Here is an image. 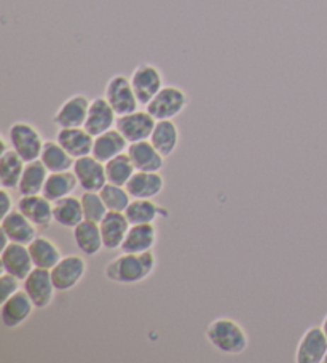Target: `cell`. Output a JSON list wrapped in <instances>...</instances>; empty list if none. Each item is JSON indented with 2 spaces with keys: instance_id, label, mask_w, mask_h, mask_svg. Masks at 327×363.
<instances>
[{
  "instance_id": "ffe728a7",
  "label": "cell",
  "mask_w": 327,
  "mask_h": 363,
  "mask_svg": "<svg viewBox=\"0 0 327 363\" xmlns=\"http://www.w3.org/2000/svg\"><path fill=\"white\" fill-rule=\"evenodd\" d=\"M165 186L161 172H136L125 187L133 199H156L165 191Z\"/></svg>"
},
{
  "instance_id": "74e56055",
  "label": "cell",
  "mask_w": 327,
  "mask_h": 363,
  "mask_svg": "<svg viewBox=\"0 0 327 363\" xmlns=\"http://www.w3.org/2000/svg\"><path fill=\"white\" fill-rule=\"evenodd\" d=\"M321 327H323V330H324V333H326V336H327V314H326V317H324V320H323V323H321Z\"/></svg>"
},
{
  "instance_id": "7c38bea8",
  "label": "cell",
  "mask_w": 327,
  "mask_h": 363,
  "mask_svg": "<svg viewBox=\"0 0 327 363\" xmlns=\"http://www.w3.org/2000/svg\"><path fill=\"white\" fill-rule=\"evenodd\" d=\"M91 99L84 93H75L62 103L53 116V123L58 128H75L84 127L86 122L88 109H90Z\"/></svg>"
},
{
  "instance_id": "603a6c76",
  "label": "cell",
  "mask_w": 327,
  "mask_h": 363,
  "mask_svg": "<svg viewBox=\"0 0 327 363\" xmlns=\"http://www.w3.org/2000/svg\"><path fill=\"white\" fill-rule=\"evenodd\" d=\"M128 147L130 143L127 138H125L117 128H112L103 135L94 136L91 154L98 160L103 162V164H105V162L117 157V155L127 152Z\"/></svg>"
},
{
  "instance_id": "4dcf8cb0",
  "label": "cell",
  "mask_w": 327,
  "mask_h": 363,
  "mask_svg": "<svg viewBox=\"0 0 327 363\" xmlns=\"http://www.w3.org/2000/svg\"><path fill=\"white\" fill-rule=\"evenodd\" d=\"M48 174V168L42 164L40 159L28 162L20 181V186H18V192L21 196H37V194H42Z\"/></svg>"
},
{
  "instance_id": "d6a6232c",
  "label": "cell",
  "mask_w": 327,
  "mask_h": 363,
  "mask_svg": "<svg viewBox=\"0 0 327 363\" xmlns=\"http://www.w3.org/2000/svg\"><path fill=\"white\" fill-rule=\"evenodd\" d=\"M134 173H136V167L128 155V152H123L120 155H117V157L110 159L109 162H105L107 181L112 184L127 186L128 181Z\"/></svg>"
},
{
  "instance_id": "5b68a950",
  "label": "cell",
  "mask_w": 327,
  "mask_h": 363,
  "mask_svg": "<svg viewBox=\"0 0 327 363\" xmlns=\"http://www.w3.org/2000/svg\"><path fill=\"white\" fill-rule=\"evenodd\" d=\"M104 96L110 103L117 116H125L130 112L139 109V99H137L130 77L125 74H115L109 79L105 85Z\"/></svg>"
},
{
  "instance_id": "7402d4cb",
  "label": "cell",
  "mask_w": 327,
  "mask_h": 363,
  "mask_svg": "<svg viewBox=\"0 0 327 363\" xmlns=\"http://www.w3.org/2000/svg\"><path fill=\"white\" fill-rule=\"evenodd\" d=\"M159 242L155 224H131L120 248L122 253H146L154 250Z\"/></svg>"
},
{
  "instance_id": "484cf974",
  "label": "cell",
  "mask_w": 327,
  "mask_h": 363,
  "mask_svg": "<svg viewBox=\"0 0 327 363\" xmlns=\"http://www.w3.org/2000/svg\"><path fill=\"white\" fill-rule=\"evenodd\" d=\"M125 215L131 224H155L160 218L168 216V210L154 199H133Z\"/></svg>"
},
{
  "instance_id": "30bf717a",
  "label": "cell",
  "mask_w": 327,
  "mask_h": 363,
  "mask_svg": "<svg viewBox=\"0 0 327 363\" xmlns=\"http://www.w3.org/2000/svg\"><path fill=\"white\" fill-rule=\"evenodd\" d=\"M155 117L147 109H137L130 114L118 116L115 128L127 138L128 143L150 140L155 128Z\"/></svg>"
},
{
  "instance_id": "e0dca14e",
  "label": "cell",
  "mask_w": 327,
  "mask_h": 363,
  "mask_svg": "<svg viewBox=\"0 0 327 363\" xmlns=\"http://www.w3.org/2000/svg\"><path fill=\"white\" fill-rule=\"evenodd\" d=\"M16 208L20 210L29 221H33L39 229H47L54 221L53 202L43 194L37 196H21Z\"/></svg>"
},
{
  "instance_id": "5bb4252c",
  "label": "cell",
  "mask_w": 327,
  "mask_h": 363,
  "mask_svg": "<svg viewBox=\"0 0 327 363\" xmlns=\"http://www.w3.org/2000/svg\"><path fill=\"white\" fill-rule=\"evenodd\" d=\"M0 261H2V271L15 275L20 280H24L28 275L33 272L35 267L33 258H30L29 247L24 245V243H16V242H7L2 250V256H0Z\"/></svg>"
},
{
  "instance_id": "8d00e7d4",
  "label": "cell",
  "mask_w": 327,
  "mask_h": 363,
  "mask_svg": "<svg viewBox=\"0 0 327 363\" xmlns=\"http://www.w3.org/2000/svg\"><path fill=\"white\" fill-rule=\"evenodd\" d=\"M13 210V197L10 196V189H4L2 187V216L8 215Z\"/></svg>"
},
{
  "instance_id": "e575fe53",
  "label": "cell",
  "mask_w": 327,
  "mask_h": 363,
  "mask_svg": "<svg viewBox=\"0 0 327 363\" xmlns=\"http://www.w3.org/2000/svg\"><path fill=\"white\" fill-rule=\"evenodd\" d=\"M80 200H81V206H84L85 220L88 221L101 223L104 220L107 213H109L99 192H84L81 194Z\"/></svg>"
},
{
  "instance_id": "d6986e66",
  "label": "cell",
  "mask_w": 327,
  "mask_h": 363,
  "mask_svg": "<svg viewBox=\"0 0 327 363\" xmlns=\"http://www.w3.org/2000/svg\"><path fill=\"white\" fill-rule=\"evenodd\" d=\"M101 234H103L104 248L107 250H120L125 237L128 234L131 226L127 215L122 211H109L104 216V220L99 223Z\"/></svg>"
},
{
  "instance_id": "9c48e42d",
  "label": "cell",
  "mask_w": 327,
  "mask_h": 363,
  "mask_svg": "<svg viewBox=\"0 0 327 363\" xmlns=\"http://www.w3.org/2000/svg\"><path fill=\"white\" fill-rule=\"evenodd\" d=\"M72 172L79 181V187L84 192H99L109 183L105 174V164L98 160L93 154L75 159Z\"/></svg>"
},
{
  "instance_id": "9a60e30c",
  "label": "cell",
  "mask_w": 327,
  "mask_h": 363,
  "mask_svg": "<svg viewBox=\"0 0 327 363\" xmlns=\"http://www.w3.org/2000/svg\"><path fill=\"white\" fill-rule=\"evenodd\" d=\"M0 228H2L4 237L7 242L24 243V245H29L39 235V228L33 221H29L18 208L2 216Z\"/></svg>"
},
{
  "instance_id": "cb8c5ba5",
  "label": "cell",
  "mask_w": 327,
  "mask_h": 363,
  "mask_svg": "<svg viewBox=\"0 0 327 363\" xmlns=\"http://www.w3.org/2000/svg\"><path fill=\"white\" fill-rule=\"evenodd\" d=\"M72 237L79 252L85 256H96L104 248L99 223L84 220L77 228L72 229Z\"/></svg>"
},
{
  "instance_id": "d4e9b609",
  "label": "cell",
  "mask_w": 327,
  "mask_h": 363,
  "mask_svg": "<svg viewBox=\"0 0 327 363\" xmlns=\"http://www.w3.org/2000/svg\"><path fill=\"white\" fill-rule=\"evenodd\" d=\"M28 162L13 147L0 152V186L4 189H18Z\"/></svg>"
},
{
  "instance_id": "ac0fdd59",
  "label": "cell",
  "mask_w": 327,
  "mask_h": 363,
  "mask_svg": "<svg viewBox=\"0 0 327 363\" xmlns=\"http://www.w3.org/2000/svg\"><path fill=\"white\" fill-rule=\"evenodd\" d=\"M127 152L133 160L136 172H161L166 165V157L150 140L131 143Z\"/></svg>"
},
{
  "instance_id": "52a82bcc",
  "label": "cell",
  "mask_w": 327,
  "mask_h": 363,
  "mask_svg": "<svg viewBox=\"0 0 327 363\" xmlns=\"http://www.w3.org/2000/svg\"><path fill=\"white\" fill-rule=\"evenodd\" d=\"M23 290L33 299L35 309H47L53 304L56 290L50 269L34 267L26 279L23 280Z\"/></svg>"
},
{
  "instance_id": "44dd1931",
  "label": "cell",
  "mask_w": 327,
  "mask_h": 363,
  "mask_svg": "<svg viewBox=\"0 0 327 363\" xmlns=\"http://www.w3.org/2000/svg\"><path fill=\"white\" fill-rule=\"evenodd\" d=\"M56 141H58L74 159H80L93 152L94 136L85 127L59 128L58 133H56Z\"/></svg>"
},
{
  "instance_id": "8fae6325",
  "label": "cell",
  "mask_w": 327,
  "mask_h": 363,
  "mask_svg": "<svg viewBox=\"0 0 327 363\" xmlns=\"http://www.w3.org/2000/svg\"><path fill=\"white\" fill-rule=\"evenodd\" d=\"M327 354V336L323 327L313 325L302 335L295 349L294 360L297 363H323Z\"/></svg>"
},
{
  "instance_id": "f546056e",
  "label": "cell",
  "mask_w": 327,
  "mask_h": 363,
  "mask_svg": "<svg viewBox=\"0 0 327 363\" xmlns=\"http://www.w3.org/2000/svg\"><path fill=\"white\" fill-rule=\"evenodd\" d=\"M77 187H79V181L72 170L56 172V173L48 174L47 183H45V187H43L42 194L48 200L56 202V200L74 196V192L77 191Z\"/></svg>"
},
{
  "instance_id": "d590c367",
  "label": "cell",
  "mask_w": 327,
  "mask_h": 363,
  "mask_svg": "<svg viewBox=\"0 0 327 363\" xmlns=\"http://www.w3.org/2000/svg\"><path fill=\"white\" fill-rule=\"evenodd\" d=\"M21 281L23 280L15 277V275L2 271V275H0V285H2V301L4 299L10 298L11 295H15L16 291H20Z\"/></svg>"
},
{
  "instance_id": "f1b7e54d",
  "label": "cell",
  "mask_w": 327,
  "mask_h": 363,
  "mask_svg": "<svg viewBox=\"0 0 327 363\" xmlns=\"http://www.w3.org/2000/svg\"><path fill=\"white\" fill-rule=\"evenodd\" d=\"M28 247L35 267L50 269V271H52L62 258L59 247L45 235H37Z\"/></svg>"
},
{
  "instance_id": "7a4b0ae2",
  "label": "cell",
  "mask_w": 327,
  "mask_h": 363,
  "mask_svg": "<svg viewBox=\"0 0 327 363\" xmlns=\"http://www.w3.org/2000/svg\"><path fill=\"white\" fill-rule=\"evenodd\" d=\"M206 340L225 355H240L249 347V336L241 323L230 317H217L206 328Z\"/></svg>"
},
{
  "instance_id": "2e32d148",
  "label": "cell",
  "mask_w": 327,
  "mask_h": 363,
  "mask_svg": "<svg viewBox=\"0 0 327 363\" xmlns=\"http://www.w3.org/2000/svg\"><path fill=\"white\" fill-rule=\"evenodd\" d=\"M117 118V112L112 108L110 103L107 101L105 96H96L91 99L84 127L90 131L93 136H98L112 128H115Z\"/></svg>"
},
{
  "instance_id": "4316f807",
  "label": "cell",
  "mask_w": 327,
  "mask_h": 363,
  "mask_svg": "<svg viewBox=\"0 0 327 363\" xmlns=\"http://www.w3.org/2000/svg\"><path fill=\"white\" fill-rule=\"evenodd\" d=\"M150 141L166 159L171 157L180 143L179 127L174 121H156Z\"/></svg>"
},
{
  "instance_id": "3957f363",
  "label": "cell",
  "mask_w": 327,
  "mask_h": 363,
  "mask_svg": "<svg viewBox=\"0 0 327 363\" xmlns=\"http://www.w3.org/2000/svg\"><path fill=\"white\" fill-rule=\"evenodd\" d=\"M8 141L13 151L20 154L26 162L39 160L43 144H45L42 131L34 123L26 121L11 123L8 130Z\"/></svg>"
},
{
  "instance_id": "8992f818",
  "label": "cell",
  "mask_w": 327,
  "mask_h": 363,
  "mask_svg": "<svg viewBox=\"0 0 327 363\" xmlns=\"http://www.w3.org/2000/svg\"><path fill=\"white\" fill-rule=\"evenodd\" d=\"M130 80L137 99H139V103L144 108L165 86L161 71L155 65H152V62H141L139 66H136L134 71L131 72Z\"/></svg>"
},
{
  "instance_id": "f35d334b",
  "label": "cell",
  "mask_w": 327,
  "mask_h": 363,
  "mask_svg": "<svg viewBox=\"0 0 327 363\" xmlns=\"http://www.w3.org/2000/svg\"><path fill=\"white\" fill-rule=\"evenodd\" d=\"M323 363H327V354H326V357H324V362Z\"/></svg>"
},
{
  "instance_id": "6da1fadb",
  "label": "cell",
  "mask_w": 327,
  "mask_h": 363,
  "mask_svg": "<svg viewBox=\"0 0 327 363\" xmlns=\"http://www.w3.org/2000/svg\"><path fill=\"white\" fill-rule=\"evenodd\" d=\"M156 269L154 250L146 253H122L110 259L104 267V275L109 281L118 285H136L147 280Z\"/></svg>"
},
{
  "instance_id": "277c9868",
  "label": "cell",
  "mask_w": 327,
  "mask_h": 363,
  "mask_svg": "<svg viewBox=\"0 0 327 363\" xmlns=\"http://www.w3.org/2000/svg\"><path fill=\"white\" fill-rule=\"evenodd\" d=\"M188 95L178 85H165L156 93L146 109L155 117V121H174L188 106Z\"/></svg>"
},
{
  "instance_id": "836d02e7",
  "label": "cell",
  "mask_w": 327,
  "mask_h": 363,
  "mask_svg": "<svg viewBox=\"0 0 327 363\" xmlns=\"http://www.w3.org/2000/svg\"><path fill=\"white\" fill-rule=\"evenodd\" d=\"M101 197H103L104 203L109 211H122L128 208V205L131 203L133 197L130 196L128 189L125 186H118V184H112L107 183L103 189L99 191Z\"/></svg>"
},
{
  "instance_id": "4fadbf2b",
  "label": "cell",
  "mask_w": 327,
  "mask_h": 363,
  "mask_svg": "<svg viewBox=\"0 0 327 363\" xmlns=\"http://www.w3.org/2000/svg\"><path fill=\"white\" fill-rule=\"evenodd\" d=\"M34 309L35 306L33 303V299L28 296V293L24 290L16 291L15 295H11L10 298L2 301L0 317H2L4 327L8 330L20 328L21 325L29 320Z\"/></svg>"
},
{
  "instance_id": "ba28073f",
  "label": "cell",
  "mask_w": 327,
  "mask_h": 363,
  "mask_svg": "<svg viewBox=\"0 0 327 363\" xmlns=\"http://www.w3.org/2000/svg\"><path fill=\"white\" fill-rule=\"evenodd\" d=\"M86 274V261L81 255L62 256L58 264L52 269V277L58 293L71 291L84 280Z\"/></svg>"
},
{
  "instance_id": "1f68e13d",
  "label": "cell",
  "mask_w": 327,
  "mask_h": 363,
  "mask_svg": "<svg viewBox=\"0 0 327 363\" xmlns=\"http://www.w3.org/2000/svg\"><path fill=\"white\" fill-rule=\"evenodd\" d=\"M42 164L48 168L50 173L72 170L75 159L56 140L45 141L40 154Z\"/></svg>"
},
{
  "instance_id": "83f0119b",
  "label": "cell",
  "mask_w": 327,
  "mask_h": 363,
  "mask_svg": "<svg viewBox=\"0 0 327 363\" xmlns=\"http://www.w3.org/2000/svg\"><path fill=\"white\" fill-rule=\"evenodd\" d=\"M53 216L54 223L61 228L74 229L85 220L84 206H81L80 197L69 196L53 202Z\"/></svg>"
}]
</instances>
